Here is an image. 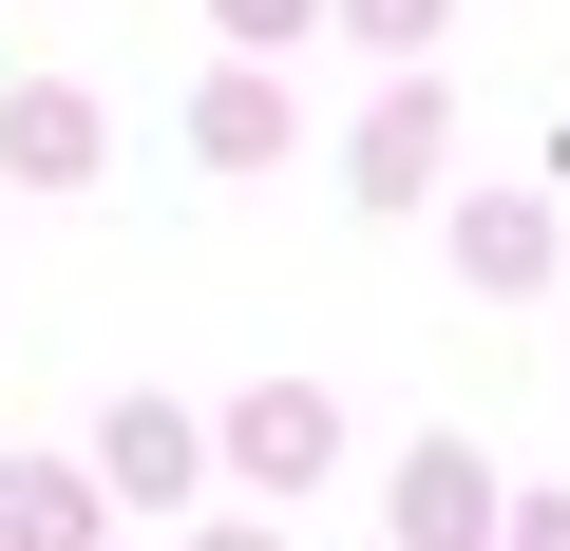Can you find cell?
Masks as SVG:
<instances>
[{"label": "cell", "mask_w": 570, "mask_h": 551, "mask_svg": "<svg viewBox=\"0 0 570 551\" xmlns=\"http://www.w3.org/2000/svg\"><path fill=\"white\" fill-rule=\"evenodd\" d=\"M0 532H20V551H77L96 513H77V475H0Z\"/></svg>", "instance_id": "3"}, {"label": "cell", "mask_w": 570, "mask_h": 551, "mask_svg": "<svg viewBox=\"0 0 570 551\" xmlns=\"http://www.w3.org/2000/svg\"><path fill=\"white\" fill-rule=\"evenodd\" d=\"M228 20H247V39H285V20H305V0H228Z\"/></svg>", "instance_id": "4"}, {"label": "cell", "mask_w": 570, "mask_h": 551, "mask_svg": "<svg viewBox=\"0 0 570 551\" xmlns=\"http://www.w3.org/2000/svg\"><path fill=\"white\" fill-rule=\"evenodd\" d=\"M475 532H494V456L475 437H419L400 456V551H475Z\"/></svg>", "instance_id": "1"}, {"label": "cell", "mask_w": 570, "mask_h": 551, "mask_svg": "<svg viewBox=\"0 0 570 551\" xmlns=\"http://www.w3.org/2000/svg\"><path fill=\"white\" fill-rule=\"evenodd\" d=\"M228 456H247L266 494H305V475H324L343 437H324V400H247V419H228Z\"/></svg>", "instance_id": "2"}, {"label": "cell", "mask_w": 570, "mask_h": 551, "mask_svg": "<svg viewBox=\"0 0 570 551\" xmlns=\"http://www.w3.org/2000/svg\"><path fill=\"white\" fill-rule=\"evenodd\" d=\"M532 551H570V494H551V513H532Z\"/></svg>", "instance_id": "6"}, {"label": "cell", "mask_w": 570, "mask_h": 551, "mask_svg": "<svg viewBox=\"0 0 570 551\" xmlns=\"http://www.w3.org/2000/svg\"><path fill=\"white\" fill-rule=\"evenodd\" d=\"M362 20H381V39H419V20H438V0H362Z\"/></svg>", "instance_id": "5"}, {"label": "cell", "mask_w": 570, "mask_h": 551, "mask_svg": "<svg viewBox=\"0 0 570 551\" xmlns=\"http://www.w3.org/2000/svg\"><path fill=\"white\" fill-rule=\"evenodd\" d=\"M209 551H266V532H209Z\"/></svg>", "instance_id": "7"}]
</instances>
